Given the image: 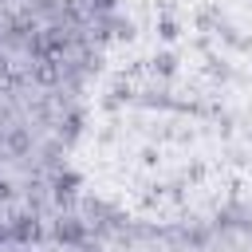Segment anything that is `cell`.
<instances>
[{
	"instance_id": "cell-1",
	"label": "cell",
	"mask_w": 252,
	"mask_h": 252,
	"mask_svg": "<svg viewBox=\"0 0 252 252\" xmlns=\"http://www.w3.org/2000/svg\"><path fill=\"white\" fill-rule=\"evenodd\" d=\"M55 236L67 240V244H79V240H83V224H79V220H59V224H55Z\"/></svg>"
},
{
	"instance_id": "cell-2",
	"label": "cell",
	"mask_w": 252,
	"mask_h": 252,
	"mask_svg": "<svg viewBox=\"0 0 252 252\" xmlns=\"http://www.w3.org/2000/svg\"><path fill=\"white\" fill-rule=\"evenodd\" d=\"M35 232H39V228H35V220H28V217H20V220L12 224V236H16V240H32Z\"/></svg>"
},
{
	"instance_id": "cell-3",
	"label": "cell",
	"mask_w": 252,
	"mask_h": 252,
	"mask_svg": "<svg viewBox=\"0 0 252 252\" xmlns=\"http://www.w3.org/2000/svg\"><path fill=\"white\" fill-rule=\"evenodd\" d=\"M55 193H59V201H63V197H71V193H75V177H71V173H67V177H59V181H55Z\"/></svg>"
},
{
	"instance_id": "cell-4",
	"label": "cell",
	"mask_w": 252,
	"mask_h": 252,
	"mask_svg": "<svg viewBox=\"0 0 252 252\" xmlns=\"http://www.w3.org/2000/svg\"><path fill=\"white\" fill-rule=\"evenodd\" d=\"M161 35H165V39H173V35H177V28H173V20H161Z\"/></svg>"
},
{
	"instance_id": "cell-5",
	"label": "cell",
	"mask_w": 252,
	"mask_h": 252,
	"mask_svg": "<svg viewBox=\"0 0 252 252\" xmlns=\"http://www.w3.org/2000/svg\"><path fill=\"white\" fill-rule=\"evenodd\" d=\"M4 193H8V185H4V181H0V197H4Z\"/></svg>"
}]
</instances>
